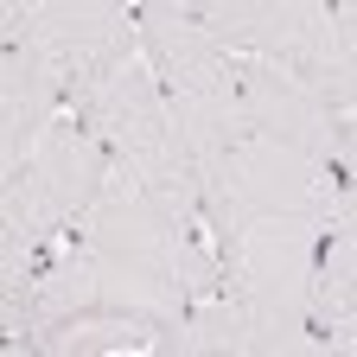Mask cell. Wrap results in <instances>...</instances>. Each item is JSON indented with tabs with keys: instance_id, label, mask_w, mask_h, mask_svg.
I'll use <instances>...</instances> for the list:
<instances>
[{
	"instance_id": "cell-7",
	"label": "cell",
	"mask_w": 357,
	"mask_h": 357,
	"mask_svg": "<svg viewBox=\"0 0 357 357\" xmlns=\"http://www.w3.org/2000/svg\"><path fill=\"white\" fill-rule=\"evenodd\" d=\"M7 338H32L45 357H115V351H128V338L102 312V294L89 281V261H83L77 236H64L45 255L38 281L26 294V312Z\"/></svg>"
},
{
	"instance_id": "cell-2",
	"label": "cell",
	"mask_w": 357,
	"mask_h": 357,
	"mask_svg": "<svg viewBox=\"0 0 357 357\" xmlns=\"http://www.w3.org/2000/svg\"><path fill=\"white\" fill-rule=\"evenodd\" d=\"M77 249L89 261V281L102 294L109 326L128 338V351H153L198 300H217V255L204 236H192L185 223H172L153 198L128 192L109 178V192L96 211L83 217Z\"/></svg>"
},
{
	"instance_id": "cell-8",
	"label": "cell",
	"mask_w": 357,
	"mask_h": 357,
	"mask_svg": "<svg viewBox=\"0 0 357 357\" xmlns=\"http://www.w3.org/2000/svg\"><path fill=\"white\" fill-rule=\"evenodd\" d=\"M243 121H249V141H275V147H287V153H300V160L332 172L344 115L312 83H300L287 64L243 58Z\"/></svg>"
},
{
	"instance_id": "cell-1",
	"label": "cell",
	"mask_w": 357,
	"mask_h": 357,
	"mask_svg": "<svg viewBox=\"0 0 357 357\" xmlns=\"http://www.w3.org/2000/svg\"><path fill=\"white\" fill-rule=\"evenodd\" d=\"M332 223V172L275 141H243L204 172V243L223 300L312 319V281Z\"/></svg>"
},
{
	"instance_id": "cell-11",
	"label": "cell",
	"mask_w": 357,
	"mask_h": 357,
	"mask_svg": "<svg viewBox=\"0 0 357 357\" xmlns=\"http://www.w3.org/2000/svg\"><path fill=\"white\" fill-rule=\"evenodd\" d=\"M357 319V217L332 211L326 249H319V281H312V326L332 332Z\"/></svg>"
},
{
	"instance_id": "cell-5",
	"label": "cell",
	"mask_w": 357,
	"mask_h": 357,
	"mask_svg": "<svg viewBox=\"0 0 357 357\" xmlns=\"http://www.w3.org/2000/svg\"><path fill=\"white\" fill-rule=\"evenodd\" d=\"M102 192H109V153L83 128V115L64 109L45 128V141L32 147L26 172L0 185V230H20V236L52 249L83 230V217L96 211Z\"/></svg>"
},
{
	"instance_id": "cell-10",
	"label": "cell",
	"mask_w": 357,
	"mask_h": 357,
	"mask_svg": "<svg viewBox=\"0 0 357 357\" xmlns=\"http://www.w3.org/2000/svg\"><path fill=\"white\" fill-rule=\"evenodd\" d=\"M192 13L230 58H261V64H300L306 45L332 20L326 0H192Z\"/></svg>"
},
{
	"instance_id": "cell-12",
	"label": "cell",
	"mask_w": 357,
	"mask_h": 357,
	"mask_svg": "<svg viewBox=\"0 0 357 357\" xmlns=\"http://www.w3.org/2000/svg\"><path fill=\"white\" fill-rule=\"evenodd\" d=\"M332 211L357 217V109L338 121V153H332Z\"/></svg>"
},
{
	"instance_id": "cell-9",
	"label": "cell",
	"mask_w": 357,
	"mask_h": 357,
	"mask_svg": "<svg viewBox=\"0 0 357 357\" xmlns=\"http://www.w3.org/2000/svg\"><path fill=\"white\" fill-rule=\"evenodd\" d=\"M0 45H7L0 52V185H7V178L26 172L32 147L45 141V128L70 109V89H64L58 64L26 32L0 38Z\"/></svg>"
},
{
	"instance_id": "cell-3",
	"label": "cell",
	"mask_w": 357,
	"mask_h": 357,
	"mask_svg": "<svg viewBox=\"0 0 357 357\" xmlns=\"http://www.w3.org/2000/svg\"><path fill=\"white\" fill-rule=\"evenodd\" d=\"M70 115H83V128L102 141L115 185L153 198L172 223H185L192 236H204V172H198V160L185 147V134H178L172 109H166V89L153 83V70L141 58L121 64Z\"/></svg>"
},
{
	"instance_id": "cell-4",
	"label": "cell",
	"mask_w": 357,
	"mask_h": 357,
	"mask_svg": "<svg viewBox=\"0 0 357 357\" xmlns=\"http://www.w3.org/2000/svg\"><path fill=\"white\" fill-rule=\"evenodd\" d=\"M134 26H141V64L166 89V109H172L178 134H185L198 172H211L223 153H236L249 141L243 58H230L204 32L192 0H147V7H134Z\"/></svg>"
},
{
	"instance_id": "cell-6",
	"label": "cell",
	"mask_w": 357,
	"mask_h": 357,
	"mask_svg": "<svg viewBox=\"0 0 357 357\" xmlns=\"http://www.w3.org/2000/svg\"><path fill=\"white\" fill-rule=\"evenodd\" d=\"M0 26H7L0 38L26 32L58 64L70 109H83L121 64L141 58V26H134V7H121V0H7Z\"/></svg>"
},
{
	"instance_id": "cell-14",
	"label": "cell",
	"mask_w": 357,
	"mask_h": 357,
	"mask_svg": "<svg viewBox=\"0 0 357 357\" xmlns=\"http://www.w3.org/2000/svg\"><path fill=\"white\" fill-rule=\"evenodd\" d=\"M0 357H45L32 338H7V344H0Z\"/></svg>"
},
{
	"instance_id": "cell-13",
	"label": "cell",
	"mask_w": 357,
	"mask_h": 357,
	"mask_svg": "<svg viewBox=\"0 0 357 357\" xmlns=\"http://www.w3.org/2000/svg\"><path fill=\"white\" fill-rule=\"evenodd\" d=\"M326 357H357V319H344V326L326 332Z\"/></svg>"
}]
</instances>
